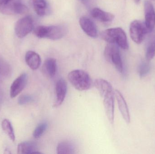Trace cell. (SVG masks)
<instances>
[{"mask_svg": "<svg viewBox=\"0 0 155 154\" xmlns=\"http://www.w3.org/2000/svg\"><path fill=\"white\" fill-rule=\"evenodd\" d=\"M94 86L99 91L100 96L103 97L107 94L113 92V87L107 80L103 79H97L94 82Z\"/></svg>", "mask_w": 155, "mask_h": 154, "instance_id": "d6986e66", "label": "cell"}, {"mask_svg": "<svg viewBox=\"0 0 155 154\" xmlns=\"http://www.w3.org/2000/svg\"><path fill=\"white\" fill-rule=\"evenodd\" d=\"M145 24L147 28L151 32L155 27V10L153 4L149 1H146L144 5Z\"/></svg>", "mask_w": 155, "mask_h": 154, "instance_id": "ba28073f", "label": "cell"}, {"mask_svg": "<svg viewBox=\"0 0 155 154\" xmlns=\"http://www.w3.org/2000/svg\"><path fill=\"white\" fill-rule=\"evenodd\" d=\"M56 150L58 154H72L74 153L75 147L71 142L64 141L59 143Z\"/></svg>", "mask_w": 155, "mask_h": 154, "instance_id": "44dd1931", "label": "cell"}, {"mask_svg": "<svg viewBox=\"0 0 155 154\" xmlns=\"http://www.w3.org/2000/svg\"><path fill=\"white\" fill-rule=\"evenodd\" d=\"M68 80L77 90L84 91L92 86V80L88 73L82 70H74L68 74Z\"/></svg>", "mask_w": 155, "mask_h": 154, "instance_id": "3957f363", "label": "cell"}, {"mask_svg": "<svg viewBox=\"0 0 155 154\" xmlns=\"http://www.w3.org/2000/svg\"><path fill=\"white\" fill-rule=\"evenodd\" d=\"M101 37L108 43L116 44L123 49L129 48L127 37L124 31L120 27L110 28L102 32Z\"/></svg>", "mask_w": 155, "mask_h": 154, "instance_id": "7a4b0ae2", "label": "cell"}, {"mask_svg": "<svg viewBox=\"0 0 155 154\" xmlns=\"http://www.w3.org/2000/svg\"><path fill=\"white\" fill-rule=\"evenodd\" d=\"M33 100V98L31 96L28 95L21 96L18 99V103L19 105H24L31 103Z\"/></svg>", "mask_w": 155, "mask_h": 154, "instance_id": "d4e9b609", "label": "cell"}, {"mask_svg": "<svg viewBox=\"0 0 155 154\" xmlns=\"http://www.w3.org/2000/svg\"><path fill=\"white\" fill-rule=\"evenodd\" d=\"M31 2L37 15L43 16L48 13V3L46 0H31Z\"/></svg>", "mask_w": 155, "mask_h": 154, "instance_id": "ffe728a7", "label": "cell"}, {"mask_svg": "<svg viewBox=\"0 0 155 154\" xmlns=\"http://www.w3.org/2000/svg\"><path fill=\"white\" fill-rule=\"evenodd\" d=\"M135 2L136 3L138 4L139 3V2H140V0H135Z\"/></svg>", "mask_w": 155, "mask_h": 154, "instance_id": "4316f807", "label": "cell"}, {"mask_svg": "<svg viewBox=\"0 0 155 154\" xmlns=\"http://www.w3.org/2000/svg\"><path fill=\"white\" fill-rule=\"evenodd\" d=\"M155 56V31L149 33L146 44V58L147 61H149L154 58Z\"/></svg>", "mask_w": 155, "mask_h": 154, "instance_id": "ac0fdd59", "label": "cell"}, {"mask_svg": "<svg viewBox=\"0 0 155 154\" xmlns=\"http://www.w3.org/2000/svg\"><path fill=\"white\" fill-rule=\"evenodd\" d=\"M47 122H44L39 124L34 131L33 135L35 138H39L42 136L48 128Z\"/></svg>", "mask_w": 155, "mask_h": 154, "instance_id": "603a6c76", "label": "cell"}, {"mask_svg": "<svg viewBox=\"0 0 155 154\" xmlns=\"http://www.w3.org/2000/svg\"><path fill=\"white\" fill-rule=\"evenodd\" d=\"M114 95L118 104V108L123 118L127 124H129L130 122V113L124 96L118 90H115Z\"/></svg>", "mask_w": 155, "mask_h": 154, "instance_id": "4fadbf2b", "label": "cell"}, {"mask_svg": "<svg viewBox=\"0 0 155 154\" xmlns=\"http://www.w3.org/2000/svg\"><path fill=\"white\" fill-rule=\"evenodd\" d=\"M67 91V85L66 81L63 79H60L56 82L55 86L56 99L54 106L58 107L63 103Z\"/></svg>", "mask_w": 155, "mask_h": 154, "instance_id": "7c38bea8", "label": "cell"}, {"mask_svg": "<svg viewBox=\"0 0 155 154\" xmlns=\"http://www.w3.org/2000/svg\"><path fill=\"white\" fill-rule=\"evenodd\" d=\"M25 60L26 64L33 70H36L40 67L41 58L40 55L32 51L27 52L25 54Z\"/></svg>", "mask_w": 155, "mask_h": 154, "instance_id": "e0dca14e", "label": "cell"}, {"mask_svg": "<svg viewBox=\"0 0 155 154\" xmlns=\"http://www.w3.org/2000/svg\"><path fill=\"white\" fill-rule=\"evenodd\" d=\"M38 146L36 143L28 141L19 144L17 147V153L19 154H41L38 151Z\"/></svg>", "mask_w": 155, "mask_h": 154, "instance_id": "2e32d148", "label": "cell"}, {"mask_svg": "<svg viewBox=\"0 0 155 154\" xmlns=\"http://www.w3.org/2000/svg\"><path fill=\"white\" fill-rule=\"evenodd\" d=\"M80 2L87 8L90 6V0H80Z\"/></svg>", "mask_w": 155, "mask_h": 154, "instance_id": "484cf974", "label": "cell"}, {"mask_svg": "<svg viewBox=\"0 0 155 154\" xmlns=\"http://www.w3.org/2000/svg\"><path fill=\"white\" fill-rule=\"evenodd\" d=\"M2 127L10 139L13 142H14L15 139V134L13 127L10 121L7 119H4L2 123Z\"/></svg>", "mask_w": 155, "mask_h": 154, "instance_id": "7402d4cb", "label": "cell"}, {"mask_svg": "<svg viewBox=\"0 0 155 154\" xmlns=\"http://www.w3.org/2000/svg\"><path fill=\"white\" fill-rule=\"evenodd\" d=\"M129 32L133 41L138 44L143 42L147 34L150 33L145 23L139 20H134L131 22Z\"/></svg>", "mask_w": 155, "mask_h": 154, "instance_id": "8992f818", "label": "cell"}, {"mask_svg": "<svg viewBox=\"0 0 155 154\" xmlns=\"http://www.w3.org/2000/svg\"><path fill=\"white\" fill-rule=\"evenodd\" d=\"M57 69L56 60L53 58H48L45 61L42 67L43 74L48 78H52L55 76Z\"/></svg>", "mask_w": 155, "mask_h": 154, "instance_id": "5bb4252c", "label": "cell"}, {"mask_svg": "<svg viewBox=\"0 0 155 154\" xmlns=\"http://www.w3.org/2000/svg\"><path fill=\"white\" fill-rule=\"evenodd\" d=\"M79 23L82 30L87 36L92 38H96L98 36L96 25L90 18L82 16L79 19Z\"/></svg>", "mask_w": 155, "mask_h": 154, "instance_id": "9c48e42d", "label": "cell"}, {"mask_svg": "<svg viewBox=\"0 0 155 154\" xmlns=\"http://www.w3.org/2000/svg\"><path fill=\"white\" fill-rule=\"evenodd\" d=\"M67 26L64 24H57L51 26L41 25L34 30L35 36L40 39H60L64 37L68 32Z\"/></svg>", "mask_w": 155, "mask_h": 154, "instance_id": "6da1fadb", "label": "cell"}, {"mask_svg": "<svg viewBox=\"0 0 155 154\" xmlns=\"http://www.w3.org/2000/svg\"><path fill=\"white\" fill-rule=\"evenodd\" d=\"M148 62L147 61V62H142L139 66L138 71L141 78L145 77L150 71L151 66Z\"/></svg>", "mask_w": 155, "mask_h": 154, "instance_id": "cb8c5ba5", "label": "cell"}, {"mask_svg": "<svg viewBox=\"0 0 155 154\" xmlns=\"http://www.w3.org/2000/svg\"><path fill=\"white\" fill-rule=\"evenodd\" d=\"M28 11L22 0H2L0 2V11L5 15L24 14Z\"/></svg>", "mask_w": 155, "mask_h": 154, "instance_id": "277c9868", "label": "cell"}, {"mask_svg": "<svg viewBox=\"0 0 155 154\" xmlns=\"http://www.w3.org/2000/svg\"><path fill=\"white\" fill-rule=\"evenodd\" d=\"M28 81V76L26 73L21 74L13 82L10 88L11 97L17 96L25 87Z\"/></svg>", "mask_w": 155, "mask_h": 154, "instance_id": "8fae6325", "label": "cell"}, {"mask_svg": "<svg viewBox=\"0 0 155 154\" xmlns=\"http://www.w3.org/2000/svg\"><path fill=\"white\" fill-rule=\"evenodd\" d=\"M104 54L106 59L109 62H112L117 70L122 73L123 71V64L119 47L116 44L108 43L105 49Z\"/></svg>", "mask_w": 155, "mask_h": 154, "instance_id": "5b68a950", "label": "cell"}, {"mask_svg": "<svg viewBox=\"0 0 155 154\" xmlns=\"http://www.w3.org/2000/svg\"><path fill=\"white\" fill-rule=\"evenodd\" d=\"M92 17L99 21L104 23H110L114 19L113 14L105 11L98 8H94L91 11Z\"/></svg>", "mask_w": 155, "mask_h": 154, "instance_id": "9a60e30c", "label": "cell"}, {"mask_svg": "<svg viewBox=\"0 0 155 154\" xmlns=\"http://www.w3.org/2000/svg\"><path fill=\"white\" fill-rule=\"evenodd\" d=\"M114 92H110L103 97L104 105L107 116L110 123L113 124L114 120Z\"/></svg>", "mask_w": 155, "mask_h": 154, "instance_id": "30bf717a", "label": "cell"}, {"mask_svg": "<svg viewBox=\"0 0 155 154\" xmlns=\"http://www.w3.org/2000/svg\"><path fill=\"white\" fill-rule=\"evenodd\" d=\"M33 27L32 18L30 16H26L16 22L15 31L18 38L22 39L32 31Z\"/></svg>", "mask_w": 155, "mask_h": 154, "instance_id": "52a82bcc", "label": "cell"}]
</instances>
